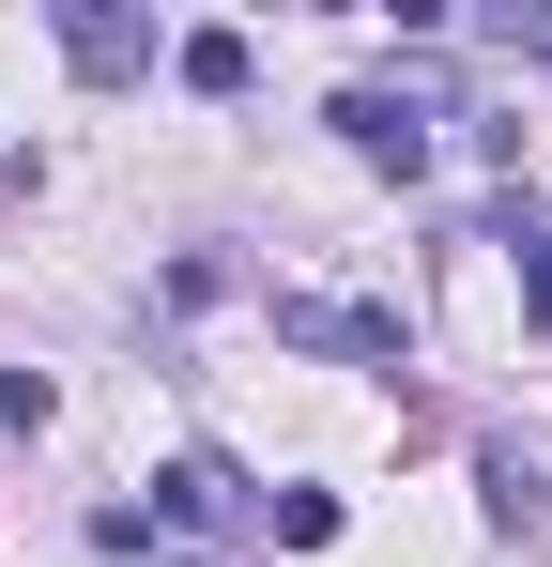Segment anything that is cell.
Returning a JSON list of instances; mask_svg holds the SVG:
<instances>
[{"mask_svg": "<svg viewBox=\"0 0 552 567\" xmlns=\"http://www.w3.org/2000/svg\"><path fill=\"white\" fill-rule=\"evenodd\" d=\"M170 567H200V553H170Z\"/></svg>", "mask_w": 552, "mask_h": 567, "instance_id": "obj_8", "label": "cell"}, {"mask_svg": "<svg viewBox=\"0 0 552 567\" xmlns=\"http://www.w3.org/2000/svg\"><path fill=\"white\" fill-rule=\"evenodd\" d=\"M170 62H184V93H215V107H231L246 78H262V47H246V31H184Z\"/></svg>", "mask_w": 552, "mask_h": 567, "instance_id": "obj_5", "label": "cell"}, {"mask_svg": "<svg viewBox=\"0 0 552 567\" xmlns=\"http://www.w3.org/2000/svg\"><path fill=\"white\" fill-rule=\"evenodd\" d=\"M276 338H292V353H338V369H399V322H384V307H307V291H292Z\"/></svg>", "mask_w": 552, "mask_h": 567, "instance_id": "obj_2", "label": "cell"}, {"mask_svg": "<svg viewBox=\"0 0 552 567\" xmlns=\"http://www.w3.org/2000/svg\"><path fill=\"white\" fill-rule=\"evenodd\" d=\"M338 138H354L368 169L415 185V169H430V93H338Z\"/></svg>", "mask_w": 552, "mask_h": 567, "instance_id": "obj_1", "label": "cell"}, {"mask_svg": "<svg viewBox=\"0 0 552 567\" xmlns=\"http://www.w3.org/2000/svg\"><path fill=\"white\" fill-rule=\"evenodd\" d=\"M62 47H78L92 78H139V62H154V31H139V16H62Z\"/></svg>", "mask_w": 552, "mask_h": 567, "instance_id": "obj_6", "label": "cell"}, {"mask_svg": "<svg viewBox=\"0 0 552 567\" xmlns=\"http://www.w3.org/2000/svg\"><path fill=\"white\" fill-rule=\"evenodd\" d=\"M154 522H246V475L215 461V445H184V461L154 475Z\"/></svg>", "mask_w": 552, "mask_h": 567, "instance_id": "obj_3", "label": "cell"}, {"mask_svg": "<svg viewBox=\"0 0 552 567\" xmlns=\"http://www.w3.org/2000/svg\"><path fill=\"white\" fill-rule=\"evenodd\" d=\"M262 522H276V553H323V537H338V491H276Z\"/></svg>", "mask_w": 552, "mask_h": 567, "instance_id": "obj_7", "label": "cell"}, {"mask_svg": "<svg viewBox=\"0 0 552 567\" xmlns=\"http://www.w3.org/2000/svg\"><path fill=\"white\" fill-rule=\"evenodd\" d=\"M491 246H507V277H522V322H552V230H538V199H507Z\"/></svg>", "mask_w": 552, "mask_h": 567, "instance_id": "obj_4", "label": "cell"}]
</instances>
